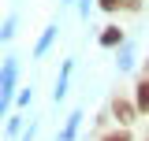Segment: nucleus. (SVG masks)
Listing matches in <instances>:
<instances>
[{
  "label": "nucleus",
  "mask_w": 149,
  "mask_h": 141,
  "mask_svg": "<svg viewBox=\"0 0 149 141\" xmlns=\"http://www.w3.org/2000/svg\"><path fill=\"white\" fill-rule=\"evenodd\" d=\"M112 111H116V119H119V123H130V119H134V108H130L127 100H116Z\"/></svg>",
  "instance_id": "nucleus-1"
},
{
  "label": "nucleus",
  "mask_w": 149,
  "mask_h": 141,
  "mask_svg": "<svg viewBox=\"0 0 149 141\" xmlns=\"http://www.w3.org/2000/svg\"><path fill=\"white\" fill-rule=\"evenodd\" d=\"M138 108H142V111H149V82H142V86H138Z\"/></svg>",
  "instance_id": "nucleus-2"
},
{
  "label": "nucleus",
  "mask_w": 149,
  "mask_h": 141,
  "mask_svg": "<svg viewBox=\"0 0 149 141\" xmlns=\"http://www.w3.org/2000/svg\"><path fill=\"white\" fill-rule=\"evenodd\" d=\"M119 37H123V34H119V30H104V37H101V41H104V45H116Z\"/></svg>",
  "instance_id": "nucleus-3"
},
{
  "label": "nucleus",
  "mask_w": 149,
  "mask_h": 141,
  "mask_svg": "<svg viewBox=\"0 0 149 141\" xmlns=\"http://www.w3.org/2000/svg\"><path fill=\"white\" fill-rule=\"evenodd\" d=\"M104 141H130V134H127V130H119V134H108Z\"/></svg>",
  "instance_id": "nucleus-4"
},
{
  "label": "nucleus",
  "mask_w": 149,
  "mask_h": 141,
  "mask_svg": "<svg viewBox=\"0 0 149 141\" xmlns=\"http://www.w3.org/2000/svg\"><path fill=\"white\" fill-rule=\"evenodd\" d=\"M101 8H104V11H116V8H119V0H101Z\"/></svg>",
  "instance_id": "nucleus-5"
},
{
  "label": "nucleus",
  "mask_w": 149,
  "mask_h": 141,
  "mask_svg": "<svg viewBox=\"0 0 149 141\" xmlns=\"http://www.w3.org/2000/svg\"><path fill=\"white\" fill-rule=\"evenodd\" d=\"M146 141H149V138H146Z\"/></svg>",
  "instance_id": "nucleus-6"
}]
</instances>
